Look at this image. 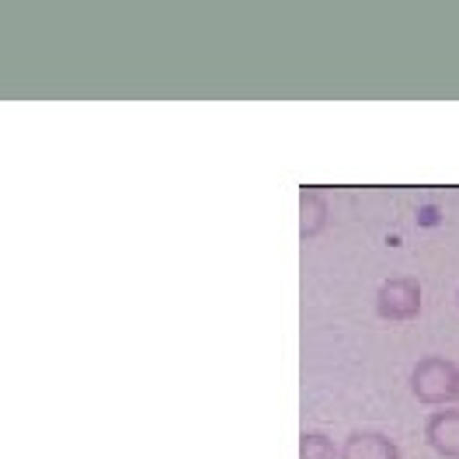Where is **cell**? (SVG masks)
Listing matches in <instances>:
<instances>
[{"label": "cell", "instance_id": "6da1fadb", "mask_svg": "<svg viewBox=\"0 0 459 459\" xmlns=\"http://www.w3.org/2000/svg\"><path fill=\"white\" fill-rule=\"evenodd\" d=\"M456 376L459 369L449 362V359H438V355H429L414 366L411 373V390L421 403H446L456 401Z\"/></svg>", "mask_w": 459, "mask_h": 459}, {"label": "cell", "instance_id": "7a4b0ae2", "mask_svg": "<svg viewBox=\"0 0 459 459\" xmlns=\"http://www.w3.org/2000/svg\"><path fill=\"white\" fill-rule=\"evenodd\" d=\"M376 314L383 320H414L421 314V286L411 275H394L376 292Z\"/></svg>", "mask_w": 459, "mask_h": 459}, {"label": "cell", "instance_id": "3957f363", "mask_svg": "<svg viewBox=\"0 0 459 459\" xmlns=\"http://www.w3.org/2000/svg\"><path fill=\"white\" fill-rule=\"evenodd\" d=\"M342 459H401V449L383 431H355L342 446Z\"/></svg>", "mask_w": 459, "mask_h": 459}, {"label": "cell", "instance_id": "277c9868", "mask_svg": "<svg viewBox=\"0 0 459 459\" xmlns=\"http://www.w3.org/2000/svg\"><path fill=\"white\" fill-rule=\"evenodd\" d=\"M425 442L438 456L459 459V411H438L425 425Z\"/></svg>", "mask_w": 459, "mask_h": 459}, {"label": "cell", "instance_id": "5b68a950", "mask_svg": "<svg viewBox=\"0 0 459 459\" xmlns=\"http://www.w3.org/2000/svg\"><path fill=\"white\" fill-rule=\"evenodd\" d=\"M299 459H342V453H338V446H334L327 435L307 431V435L299 438Z\"/></svg>", "mask_w": 459, "mask_h": 459}, {"label": "cell", "instance_id": "8992f818", "mask_svg": "<svg viewBox=\"0 0 459 459\" xmlns=\"http://www.w3.org/2000/svg\"><path fill=\"white\" fill-rule=\"evenodd\" d=\"M324 216H327V205L320 195L307 192L303 195V209H299V223H303V237H314L316 230L324 227Z\"/></svg>", "mask_w": 459, "mask_h": 459}, {"label": "cell", "instance_id": "52a82bcc", "mask_svg": "<svg viewBox=\"0 0 459 459\" xmlns=\"http://www.w3.org/2000/svg\"><path fill=\"white\" fill-rule=\"evenodd\" d=\"M456 401H459V376H456Z\"/></svg>", "mask_w": 459, "mask_h": 459}, {"label": "cell", "instance_id": "ba28073f", "mask_svg": "<svg viewBox=\"0 0 459 459\" xmlns=\"http://www.w3.org/2000/svg\"><path fill=\"white\" fill-rule=\"evenodd\" d=\"M456 303H459V292H456Z\"/></svg>", "mask_w": 459, "mask_h": 459}]
</instances>
